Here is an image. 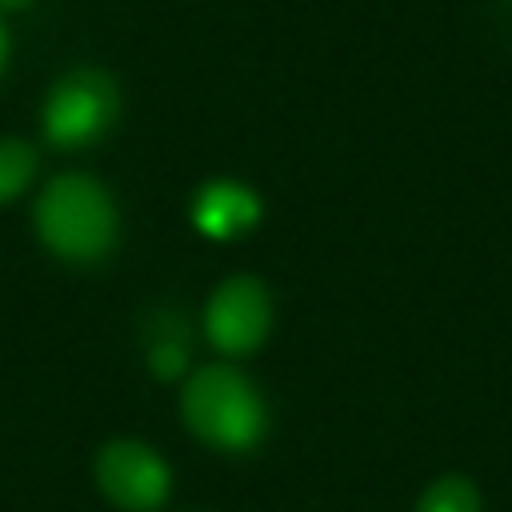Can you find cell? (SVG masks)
<instances>
[{
  "label": "cell",
  "instance_id": "6da1fadb",
  "mask_svg": "<svg viewBox=\"0 0 512 512\" xmlns=\"http://www.w3.org/2000/svg\"><path fill=\"white\" fill-rule=\"evenodd\" d=\"M180 412L192 436L216 452H252L268 432L264 396L244 372L228 364H208L192 372L180 392Z\"/></svg>",
  "mask_w": 512,
  "mask_h": 512
},
{
  "label": "cell",
  "instance_id": "7a4b0ae2",
  "mask_svg": "<svg viewBox=\"0 0 512 512\" xmlns=\"http://www.w3.org/2000/svg\"><path fill=\"white\" fill-rule=\"evenodd\" d=\"M36 232L60 260L92 264L116 244V204L92 176H56L36 200Z\"/></svg>",
  "mask_w": 512,
  "mask_h": 512
},
{
  "label": "cell",
  "instance_id": "3957f363",
  "mask_svg": "<svg viewBox=\"0 0 512 512\" xmlns=\"http://www.w3.org/2000/svg\"><path fill=\"white\" fill-rule=\"evenodd\" d=\"M120 112L116 80L100 68H76L56 80L44 104V132L60 148H84L96 144Z\"/></svg>",
  "mask_w": 512,
  "mask_h": 512
},
{
  "label": "cell",
  "instance_id": "277c9868",
  "mask_svg": "<svg viewBox=\"0 0 512 512\" xmlns=\"http://www.w3.org/2000/svg\"><path fill=\"white\" fill-rule=\"evenodd\" d=\"M100 492L124 512H152L168 500V464L144 440H112L96 456Z\"/></svg>",
  "mask_w": 512,
  "mask_h": 512
},
{
  "label": "cell",
  "instance_id": "5b68a950",
  "mask_svg": "<svg viewBox=\"0 0 512 512\" xmlns=\"http://www.w3.org/2000/svg\"><path fill=\"white\" fill-rule=\"evenodd\" d=\"M272 328V300L256 276H232L224 280L208 308H204V332L216 352L224 356H244L264 344Z\"/></svg>",
  "mask_w": 512,
  "mask_h": 512
},
{
  "label": "cell",
  "instance_id": "8992f818",
  "mask_svg": "<svg viewBox=\"0 0 512 512\" xmlns=\"http://www.w3.org/2000/svg\"><path fill=\"white\" fill-rule=\"evenodd\" d=\"M192 224L212 240H236L260 224V196L240 180H208L192 200Z\"/></svg>",
  "mask_w": 512,
  "mask_h": 512
},
{
  "label": "cell",
  "instance_id": "52a82bcc",
  "mask_svg": "<svg viewBox=\"0 0 512 512\" xmlns=\"http://www.w3.org/2000/svg\"><path fill=\"white\" fill-rule=\"evenodd\" d=\"M148 364H152V372H156L160 380H172V376L184 372V364H188V344H184V324H180V316H164V320L152 324V332H148Z\"/></svg>",
  "mask_w": 512,
  "mask_h": 512
},
{
  "label": "cell",
  "instance_id": "ba28073f",
  "mask_svg": "<svg viewBox=\"0 0 512 512\" xmlns=\"http://www.w3.org/2000/svg\"><path fill=\"white\" fill-rule=\"evenodd\" d=\"M416 512H480V492L468 476H440L424 488Z\"/></svg>",
  "mask_w": 512,
  "mask_h": 512
},
{
  "label": "cell",
  "instance_id": "9c48e42d",
  "mask_svg": "<svg viewBox=\"0 0 512 512\" xmlns=\"http://www.w3.org/2000/svg\"><path fill=\"white\" fill-rule=\"evenodd\" d=\"M36 176V152L24 140H0V204L16 200Z\"/></svg>",
  "mask_w": 512,
  "mask_h": 512
},
{
  "label": "cell",
  "instance_id": "30bf717a",
  "mask_svg": "<svg viewBox=\"0 0 512 512\" xmlns=\"http://www.w3.org/2000/svg\"><path fill=\"white\" fill-rule=\"evenodd\" d=\"M32 0H0V12H20V8H28Z\"/></svg>",
  "mask_w": 512,
  "mask_h": 512
},
{
  "label": "cell",
  "instance_id": "8fae6325",
  "mask_svg": "<svg viewBox=\"0 0 512 512\" xmlns=\"http://www.w3.org/2000/svg\"><path fill=\"white\" fill-rule=\"evenodd\" d=\"M4 64H8V32L0 24V72H4Z\"/></svg>",
  "mask_w": 512,
  "mask_h": 512
}]
</instances>
